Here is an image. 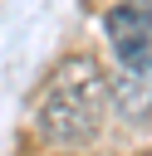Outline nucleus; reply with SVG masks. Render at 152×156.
<instances>
[{
  "instance_id": "nucleus-3",
  "label": "nucleus",
  "mask_w": 152,
  "mask_h": 156,
  "mask_svg": "<svg viewBox=\"0 0 152 156\" xmlns=\"http://www.w3.org/2000/svg\"><path fill=\"white\" fill-rule=\"evenodd\" d=\"M108 102H118L127 122H142V117L152 112V83H147V78L123 73L118 83H108Z\"/></svg>"
},
{
  "instance_id": "nucleus-2",
  "label": "nucleus",
  "mask_w": 152,
  "mask_h": 156,
  "mask_svg": "<svg viewBox=\"0 0 152 156\" xmlns=\"http://www.w3.org/2000/svg\"><path fill=\"white\" fill-rule=\"evenodd\" d=\"M108 44H113L123 73L152 83V10L142 0H127V5L108 10Z\"/></svg>"
},
{
  "instance_id": "nucleus-1",
  "label": "nucleus",
  "mask_w": 152,
  "mask_h": 156,
  "mask_svg": "<svg viewBox=\"0 0 152 156\" xmlns=\"http://www.w3.org/2000/svg\"><path fill=\"white\" fill-rule=\"evenodd\" d=\"M103 112H108V78L93 54L59 58L34 98V127L59 146L93 141L103 127Z\"/></svg>"
}]
</instances>
